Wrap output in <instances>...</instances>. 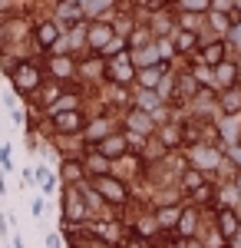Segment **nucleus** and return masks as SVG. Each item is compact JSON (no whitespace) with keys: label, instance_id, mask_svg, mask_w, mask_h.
Here are the masks:
<instances>
[{"label":"nucleus","instance_id":"obj_1","mask_svg":"<svg viewBox=\"0 0 241 248\" xmlns=\"http://www.w3.org/2000/svg\"><path fill=\"white\" fill-rule=\"evenodd\" d=\"M0 162H3V169H10V146L0 149Z\"/></svg>","mask_w":241,"mask_h":248},{"label":"nucleus","instance_id":"obj_2","mask_svg":"<svg viewBox=\"0 0 241 248\" xmlns=\"http://www.w3.org/2000/svg\"><path fill=\"white\" fill-rule=\"evenodd\" d=\"M46 248H60V238H56V235H50V238H46Z\"/></svg>","mask_w":241,"mask_h":248}]
</instances>
